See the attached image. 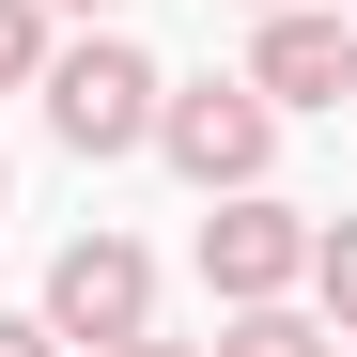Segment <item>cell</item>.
I'll return each instance as SVG.
<instances>
[{"label": "cell", "mask_w": 357, "mask_h": 357, "mask_svg": "<svg viewBox=\"0 0 357 357\" xmlns=\"http://www.w3.org/2000/svg\"><path fill=\"white\" fill-rule=\"evenodd\" d=\"M249 93H264V109H342V16H311V0H264Z\"/></svg>", "instance_id": "5b68a950"}, {"label": "cell", "mask_w": 357, "mask_h": 357, "mask_svg": "<svg viewBox=\"0 0 357 357\" xmlns=\"http://www.w3.org/2000/svg\"><path fill=\"white\" fill-rule=\"evenodd\" d=\"M78 357H202V342H155V326H125V342H78Z\"/></svg>", "instance_id": "30bf717a"}, {"label": "cell", "mask_w": 357, "mask_h": 357, "mask_svg": "<svg viewBox=\"0 0 357 357\" xmlns=\"http://www.w3.org/2000/svg\"><path fill=\"white\" fill-rule=\"evenodd\" d=\"M342 93H357V31H342Z\"/></svg>", "instance_id": "7c38bea8"}, {"label": "cell", "mask_w": 357, "mask_h": 357, "mask_svg": "<svg viewBox=\"0 0 357 357\" xmlns=\"http://www.w3.org/2000/svg\"><path fill=\"white\" fill-rule=\"evenodd\" d=\"M47 78V0H0V93Z\"/></svg>", "instance_id": "ba28073f"}, {"label": "cell", "mask_w": 357, "mask_h": 357, "mask_svg": "<svg viewBox=\"0 0 357 357\" xmlns=\"http://www.w3.org/2000/svg\"><path fill=\"white\" fill-rule=\"evenodd\" d=\"M47 326H63V342L155 326V249H140V233H78V249H47Z\"/></svg>", "instance_id": "3957f363"}, {"label": "cell", "mask_w": 357, "mask_h": 357, "mask_svg": "<svg viewBox=\"0 0 357 357\" xmlns=\"http://www.w3.org/2000/svg\"><path fill=\"white\" fill-rule=\"evenodd\" d=\"M202 357H326V326H311V311H280V295H233Z\"/></svg>", "instance_id": "8992f818"}, {"label": "cell", "mask_w": 357, "mask_h": 357, "mask_svg": "<svg viewBox=\"0 0 357 357\" xmlns=\"http://www.w3.org/2000/svg\"><path fill=\"white\" fill-rule=\"evenodd\" d=\"M249 16H264V0H249Z\"/></svg>", "instance_id": "4fadbf2b"}, {"label": "cell", "mask_w": 357, "mask_h": 357, "mask_svg": "<svg viewBox=\"0 0 357 357\" xmlns=\"http://www.w3.org/2000/svg\"><path fill=\"white\" fill-rule=\"evenodd\" d=\"M295 264H311V218L264 202V187H218V218H202V280H218V311H233V295H295Z\"/></svg>", "instance_id": "277c9868"}, {"label": "cell", "mask_w": 357, "mask_h": 357, "mask_svg": "<svg viewBox=\"0 0 357 357\" xmlns=\"http://www.w3.org/2000/svg\"><path fill=\"white\" fill-rule=\"evenodd\" d=\"M0 357H63V326H47V311H0Z\"/></svg>", "instance_id": "9c48e42d"}, {"label": "cell", "mask_w": 357, "mask_h": 357, "mask_svg": "<svg viewBox=\"0 0 357 357\" xmlns=\"http://www.w3.org/2000/svg\"><path fill=\"white\" fill-rule=\"evenodd\" d=\"M155 155L187 171V187H264V155H280V109L249 78H155Z\"/></svg>", "instance_id": "7a4b0ae2"}, {"label": "cell", "mask_w": 357, "mask_h": 357, "mask_svg": "<svg viewBox=\"0 0 357 357\" xmlns=\"http://www.w3.org/2000/svg\"><path fill=\"white\" fill-rule=\"evenodd\" d=\"M47 140H63V155H140L155 140V63H140V47L125 31H78V47H47Z\"/></svg>", "instance_id": "6da1fadb"}, {"label": "cell", "mask_w": 357, "mask_h": 357, "mask_svg": "<svg viewBox=\"0 0 357 357\" xmlns=\"http://www.w3.org/2000/svg\"><path fill=\"white\" fill-rule=\"evenodd\" d=\"M47 16H109V0H47Z\"/></svg>", "instance_id": "8fae6325"}, {"label": "cell", "mask_w": 357, "mask_h": 357, "mask_svg": "<svg viewBox=\"0 0 357 357\" xmlns=\"http://www.w3.org/2000/svg\"><path fill=\"white\" fill-rule=\"evenodd\" d=\"M295 280H311V311H326V326H357V218H326V233H311V264H295Z\"/></svg>", "instance_id": "52a82bcc"}]
</instances>
